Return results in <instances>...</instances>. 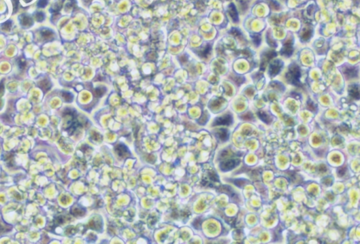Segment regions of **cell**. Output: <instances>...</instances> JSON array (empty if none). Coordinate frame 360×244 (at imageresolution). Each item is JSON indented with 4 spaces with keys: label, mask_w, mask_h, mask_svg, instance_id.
<instances>
[{
    "label": "cell",
    "mask_w": 360,
    "mask_h": 244,
    "mask_svg": "<svg viewBox=\"0 0 360 244\" xmlns=\"http://www.w3.org/2000/svg\"><path fill=\"white\" fill-rule=\"evenodd\" d=\"M301 76L300 69L298 65L292 64L288 68V72L286 74V79L291 84L294 85H300V78Z\"/></svg>",
    "instance_id": "6da1fadb"
},
{
    "label": "cell",
    "mask_w": 360,
    "mask_h": 244,
    "mask_svg": "<svg viewBox=\"0 0 360 244\" xmlns=\"http://www.w3.org/2000/svg\"><path fill=\"white\" fill-rule=\"evenodd\" d=\"M239 163L238 158H229L221 163L220 168L222 171H229L236 167Z\"/></svg>",
    "instance_id": "7a4b0ae2"
},
{
    "label": "cell",
    "mask_w": 360,
    "mask_h": 244,
    "mask_svg": "<svg viewBox=\"0 0 360 244\" xmlns=\"http://www.w3.org/2000/svg\"><path fill=\"white\" fill-rule=\"evenodd\" d=\"M282 65H283V63H282L280 60H276L274 61L269 66V74L271 76H275L277 74H279L280 70L282 68Z\"/></svg>",
    "instance_id": "3957f363"
},
{
    "label": "cell",
    "mask_w": 360,
    "mask_h": 244,
    "mask_svg": "<svg viewBox=\"0 0 360 244\" xmlns=\"http://www.w3.org/2000/svg\"><path fill=\"white\" fill-rule=\"evenodd\" d=\"M232 116L227 114L220 118H217L214 122V125H229L232 123Z\"/></svg>",
    "instance_id": "277c9868"
},
{
    "label": "cell",
    "mask_w": 360,
    "mask_h": 244,
    "mask_svg": "<svg viewBox=\"0 0 360 244\" xmlns=\"http://www.w3.org/2000/svg\"><path fill=\"white\" fill-rule=\"evenodd\" d=\"M19 21H20L21 25L24 28H29V27L32 26L33 24L32 18L27 14H22L19 16Z\"/></svg>",
    "instance_id": "5b68a950"
},
{
    "label": "cell",
    "mask_w": 360,
    "mask_h": 244,
    "mask_svg": "<svg viewBox=\"0 0 360 244\" xmlns=\"http://www.w3.org/2000/svg\"><path fill=\"white\" fill-rule=\"evenodd\" d=\"M293 43L288 41V42L285 43L284 47L282 48L281 53L284 56H286V57H290V56H291L292 53H293Z\"/></svg>",
    "instance_id": "8992f818"
},
{
    "label": "cell",
    "mask_w": 360,
    "mask_h": 244,
    "mask_svg": "<svg viewBox=\"0 0 360 244\" xmlns=\"http://www.w3.org/2000/svg\"><path fill=\"white\" fill-rule=\"evenodd\" d=\"M40 35H41V36H42V37L45 41H49V40H52V39L53 38V35H54V34H53V31L51 30L50 29L43 28L40 31Z\"/></svg>",
    "instance_id": "52a82bcc"
},
{
    "label": "cell",
    "mask_w": 360,
    "mask_h": 244,
    "mask_svg": "<svg viewBox=\"0 0 360 244\" xmlns=\"http://www.w3.org/2000/svg\"><path fill=\"white\" fill-rule=\"evenodd\" d=\"M228 11H229V14L231 18H232V20L234 22H238V13H237V9H236L235 6L233 5V4H231L229 6Z\"/></svg>",
    "instance_id": "ba28073f"
},
{
    "label": "cell",
    "mask_w": 360,
    "mask_h": 244,
    "mask_svg": "<svg viewBox=\"0 0 360 244\" xmlns=\"http://www.w3.org/2000/svg\"><path fill=\"white\" fill-rule=\"evenodd\" d=\"M349 93L350 96H352L353 98L359 99V87L358 85H352L350 87L349 89Z\"/></svg>",
    "instance_id": "9c48e42d"
},
{
    "label": "cell",
    "mask_w": 360,
    "mask_h": 244,
    "mask_svg": "<svg viewBox=\"0 0 360 244\" xmlns=\"http://www.w3.org/2000/svg\"><path fill=\"white\" fill-rule=\"evenodd\" d=\"M217 136L219 139H220L221 141H225L228 140L229 133H228V132L227 131V130H225V129H221V130H220L217 132Z\"/></svg>",
    "instance_id": "30bf717a"
},
{
    "label": "cell",
    "mask_w": 360,
    "mask_h": 244,
    "mask_svg": "<svg viewBox=\"0 0 360 244\" xmlns=\"http://www.w3.org/2000/svg\"><path fill=\"white\" fill-rule=\"evenodd\" d=\"M344 73L347 77H352L354 76H356L357 75V70L355 68H347V69L345 70Z\"/></svg>",
    "instance_id": "8fae6325"
},
{
    "label": "cell",
    "mask_w": 360,
    "mask_h": 244,
    "mask_svg": "<svg viewBox=\"0 0 360 244\" xmlns=\"http://www.w3.org/2000/svg\"><path fill=\"white\" fill-rule=\"evenodd\" d=\"M258 116L260 117V118L262 120V121H264V123H266L267 124H269L270 122H271V118H270V117L267 115L266 113H264L263 111H260L258 112Z\"/></svg>",
    "instance_id": "7c38bea8"
},
{
    "label": "cell",
    "mask_w": 360,
    "mask_h": 244,
    "mask_svg": "<svg viewBox=\"0 0 360 244\" xmlns=\"http://www.w3.org/2000/svg\"><path fill=\"white\" fill-rule=\"evenodd\" d=\"M115 150L117 151V153L120 156H123L127 154V148L123 145H118L117 146Z\"/></svg>",
    "instance_id": "4fadbf2b"
},
{
    "label": "cell",
    "mask_w": 360,
    "mask_h": 244,
    "mask_svg": "<svg viewBox=\"0 0 360 244\" xmlns=\"http://www.w3.org/2000/svg\"><path fill=\"white\" fill-rule=\"evenodd\" d=\"M11 25H12V23H11V21H6L5 23H4L2 25V29L4 31H9L11 30Z\"/></svg>",
    "instance_id": "5bb4252c"
},
{
    "label": "cell",
    "mask_w": 360,
    "mask_h": 244,
    "mask_svg": "<svg viewBox=\"0 0 360 244\" xmlns=\"http://www.w3.org/2000/svg\"><path fill=\"white\" fill-rule=\"evenodd\" d=\"M35 17L36 21H38V22H42L45 20V14H44L42 12H37V13L35 14Z\"/></svg>",
    "instance_id": "9a60e30c"
},
{
    "label": "cell",
    "mask_w": 360,
    "mask_h": 244,
    "mask_svg": "<svg viewBox=\"0 0 360 244\" xmlns=\"http://www.w3.org/2000/svg\"><path fill=\"white\" fill-rule=\"evenodd\" d=\"M252 41H253L254 44L256 46L260 45V42H261V37H260V35H258V34H255V35L252 36Z\"/></svg>",
    "instance_id": "2e32d148"
},
{
    "label": "cell",
    "mask_w": 360,
    "mask_h": 244,
    "mask_svg": "<svg viewBox=\"0 0 360 244\" xmlns=\"http://www.w3.org/2000/svg\"><path fill=\"white\" fill-rule=\"evenodd\" d=\"M18 64L19 68H20L21 69H24V68H25V65H26V61H25V58H19V60L18 61Z\"/></svg>",
    "instance_id": "e0dca14e"
},
{
    "label": "cell",
    "mask_w": 360,
    "mask_h": 244,
    "mask_svg": "<svg viewBox=\"0 0 360 244\" xmlns=\"http://www.w3.org/2000/svg\"><path fill=\"white\" fill-rule=\"evenodd\" d=\"M49 0H39L37 2V6L40 8H45L47 5Z\"/></svg>",
    "instance_id": "ac0fdd59"
},
{
    "label": "cell",
    "mask_w": 360,
    "mask_h": 244,
    "mask_svg": "<svg viewBox=\"0 0 360 244\" xmlns=\"http://www.w3.org/2000/svg\"><path fill=\"white\" fill-rule=\"evenodd\" d=\"M70 96H72L71 94L67 93V92H64V93H63V97H64V99H65V101L70 102L72 101V97H68Z\"/></svg>",
    "instance_id": "d6986e66"
},
{
    "label": "cell",
    "mask_w": 360,
    "mask_h": 244,
    "mask_svg": "<svg viewBox=\"0 0 360 244\" xmlns=\"http://www.w3.org/2000/svg\"><path fill=\"white\" fill-rule=\"evenodd\" d=\"M11 1H12V4H13V7H14V13H16L17 9H18L19 0H11Z\"/></svg>",
    "instance_id": "ffe728a7"
},
{
    "label": "cell",
    "mask_w": 360,
    "mask_h": 244,
    "mask_svg": "<svg viewBox=\"0 0 360 244\" xmlns=\"http://www.w3.org/2000/svg\"><path fill=\"white\" fill-rule=\"evenodd\" d=\"M4 83H3V81L0 82V96H2V94L4 93Z\"/></svg>",
    "instance_id": "44dd1931"
},
{
    "label": "cell",
    "mask_w": 360,
    "mask_h": 244,
    "mask_svg": "<svg viewBox=\"0 0 360 244\" xmlns=\"http://www.w3.org/2000/svg\"><path fill=\"white\" fill-rule=\"evenodd\" d=\"M8 226H6V225H2L0 222V233L1 232H4V231H6V227H7Z\"/></svg>",
    "instance_id": "7402d4cb"
},
{
    "label": "cell",
    "mask_w": 360,
    "mask_h": 244,
    "mask_svg": "<svg viewBox=\"0 0 360 244\" xmlns=\"http://www.w3.org/2000/svg\"><path fill=\"white\" fill-rule=\"evenodd\" d=\"M33 0H24V2H25V3H30V2H32Z\"/></svg>",
    "instance_id": "603a6c76"
}]
</instances>
